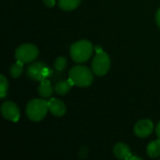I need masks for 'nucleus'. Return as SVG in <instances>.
Instances as JSON below:
<instances>
[{
  "label": "nucleus",
  "mask_w": 160,
  "mask_h": 160,
  "mask_svg": "<svg viewBox=\"0 0 160 160\" xmlns=\"http://www.w3.org/2000/svg\"><path fill=\"white\" fill-rule=\"evenodd\" d=\"M68 80L78 87H87L93 82L92 71L85 66H75L68 72Z\"/></svg>",
  "instance_id": "f257e3e1"
},
{
  "label": "nucleus",
  "mask_w": 160,
  "mask_h": 160,
  "mask_svg": "<svg viewBox=\"0 0 160 160\" xmlns=\"http://www.w3.org/2000/svg\"><path fill=\"white\" fill-rule=\"evenodd\" d=\"M94 51L92 43L86 39L79 40L70 47V56L77 63H83L89 60Z\"/></svg>",
  "instance_id": "f03ea898"
},
{
  "label": "nucleus",
  "mask_w": 160,
  "mask_h": 160,
  "mask_svg": "<svg viewBox=\"0 0 160 160\" xmlns=\"http://www.w3.org/2000/svg\"><path fill=\"white\" fill-rule=\"evenodd\" d=\"M49 111V103L44 99L35 98L31 100L25 109L27 117L34 122L41 121Z\"/></svg>",
  "instance_id": "7ed1b4c3"
},
{
  "label": "nucleus",
  "mask_w": 160,
  "mask_h": 160,
  "mask_svg": "<svg viewBox=\"0 0 160 160\" xmlns=\"http://www.w3.org/2000/svg\"><path fill=\"white\" fill-rule=\"evenodd\" d=\"M111 67V58L109 54L103 51L97 52L92 61V70L97 76L105 75Z\"/></svg>",
  "instance_id": "20e7f679"
},
{
  "label": "nucleus",
  "mask_w": 160,
  "mask_h": 160,
  "mask_svg": "<svg viewBox=\"0 0 160 160\" xmlns=\"http://www.w3.org/2000/svg\"><path fill=\"white\" fill-rule=\"evenodd\" d=\"M38 47L31 43L22 44L15 51L16 59L22 63H31L38 57Z\"/></svg>",
  "instance_id": "39448f33"
},
{
  "label": "nucleus",
  "mask_w": 160,
  "mask_h": 160,
  "mask_svg": "<svg viewBox=\"0 0 160 160\" xmlns=\"http://www.w3.org/2000/svg\"><path fill=\"white\" fill-rule=\"evenodd\" d=\"M52 72L51 68L40 61L32 63L30 66H28L26 69V74L30 79L40 82L49 78L52 75Z\"/></svg>",
  "instance_id": "423d86ee"
},
{
  "label": "nucleus",
  "mask_w": 160,
  "mask_h": 160,
  "mask_svg": "<svg viewBox=\"0 0 160 160\" xmlns=\"http://www.w3.org/2000/svg\"><path fill=\"white\" fill-rule=\"evenodd\" d=\"M3 117L11 122H17L20 118V110L18 106L11 101H5L1 106Z\"/></svg>",
  "instance_id": "0eeeda50"
},
{
  "label": "nucleus",
  "mask_w": 160,
  "mask_h": 160,
  "mask_svg": "<svg viewBox=\"0 0 160 160\" xmlns=\"http://www.w3.org/2000/svg\"><path fill=\"white\" fill-rule=\"evenodd\" d=\"M154 129V125L151 120L143 119L140 120L134 127V132L139 138L148 137Z\"/></svg>",
  "instance_id": "6e6552de"
},
{
  "label": "nucleus",
  "mask_w": 160,
  "mask_h": 160,
  "mask_svg": "<svg viewBox=\"0 0 160 160\" xmlns=\"http://www.w3.org/2000/svg\"><path fill=\"white\" fill-rule=\"evenodd\" d=\"M49 111L54 115V116H63L66 113L67 108L63 101L57 99V98H51L49 101Z\"/></svg>",
  "instance_id": "1a4fd4ad"
},
{
  "label": "nucleus",
  "mask_w": 160,
  "mask_h": 160,
  "mask_svg": "<svg viewBox=\"0 0 160 160\" xmlns=\"http://www.w3.org/2000/svg\"><path fill=\"white\" fill-rule=\"evenodd\" d=\"M113 154L118 159H129L131 157L130 148L123 142H119L114 145Z\"/></svg>",
  "instance_id": "9d476101"
},
{
  "label": "nucleus",
  "mask_w": 160,
  "mask_h": 160,
  "mask_svg": "<svg viewBox=\"0 0 160 160\" xmlns=\"http://www.w3.org/2000/svg\"><path fill=\"white\" fill-rule=\"evenodd\" d=\"M38 90V94L44 98H50L52 95V87L51 85V82L48 80L41 81Z\"/></svg>",
  "instance_id": "9b49d317"
},
{
  "label": "nucleus",
  "mask_w": 160,
  "mask_h": 160,
  "mask_svg": "<svg viewBox=\"0 0 160 160\" xmlns=\"http://www.w3.org/2000/svg\"><path fill=\"white\" fill-rule=\"evenodd\" d=\"M72 85L73 84L69 80L68 81H60L55 84L54 91L56 92V94H58L60 96H64L69 92Z\"/></svg>",
  "instance_id": "f8f14e48"
},
{
  "label": "nucleus",
  "mask_w": 160,
  "mask_h": 160,
  "mask_svg": "<svg viewBox=\"0 0 160 160\" xmlns=\"http://www.w3.org/2000/svg\"><path fill=\"white\" fill-rule=\"evenodd\" d=\"M147 155L152 158L160 157V139L150 142L147 146Z\"/></svg>",
  "instance_id": "ddd939ff"
},
{
  "label": "nucleus",
  "mask_w": 160,
  "mask_h": 160,
  "mask_svg": "<svg viewBox=\"0 0 160 160\" xmlns=\"http://www.w3.org/2000/svg\"><path fill=\"white\" fill-rule=\"evenodd\" d=\"M81 0H58L59 7L66 11H71L79 7Z\"/></svg>",
  "instance_id": "4468645a"
},
{
  "label": "nucleus",
  "mask_w": 160,
  "mask_h": 160,
  "mask_svg": "<svg viewBox=\"0 0 160 160\" xmlns=\"http://www.w3.org/2000/svg\"><path fill=\"white\" fill-rule=\"evenodd\" d=\"M22 62L17 60L15 64L11 65V67L9 68V73L13 78H18L21 76V74L22 73Z\"/></svg>",
  "instance_id": "2eb2a0df"
},
{
  "label": "nucleus",
  "mask_w": 160,
  "mask_h": 160,
  "mask_svg": "<svg viewBox=\"0 0 160 160\" xmlns=\"http://www.w3.org/2000/svg\"><path fill=\"white\" fill-rule=\"evenodd\" d=\"M0 87H1V92H0V97L4 98L7 95L8 89V82L7 78L4 75L0 76Z\"/></svg>",
  "instance_id": "dca6fc26"
},
{
  "label": "nucleus",
  "mask_w": 160,
  "mask_h": 160,
  "mask_svg": "<svg viewBox=\"0 0 160 160\" xmlns=\"http://www.w3.org/2000/svg\"><path fill=\"white\" fill-rule=\"evenodd\" d=\"M67 67V59L64 56L58 57L54 62V68L58 71H63Z\"/></svg>",
  "instance_id": "f3484780"
},
{
  "label": "nucleus",
  "mask_w": 160,
  "mask_h": 160,
  "mask_svg": "<svg viewBox=\"0 0 160 160\" xmlns=\"http://www.w3.org/2000/svg\"><path fill=\"white\" fill-rule=\"evenodd\" d=\"M43 2L49 8H52L55 5V0H43Z\"/></svg>",
  "instance_id": "a211bd4d"
},
{
  "label": "nucleus",
  "mask_w": 160,
  "mask_h": 160,
  "mask_svg": "<svg viewBox=\"0 0 160 160\" xmlns=\"http://www.w3.org/2000/svg\"><path fill=\"white\" fill-rule=\"evenodd\" d=\"M156 21H157V23H158V27L160 28V8L158 10V12H157V15H156Z\"/></svg>",
  "instance_id": "6ab92c4d"
},
{
  "label": "nucleus",
  "mask_w": 160,
  "mask_h": 160,
  "mask_svg": "<svg viewBox=\"0 0 160 160\" xmlns=\"http://www.w3.org/2000/svg\"><path fill=\"white\" fill-rule=\"evenodd\" d=\"M156 132H157V135L158 137V139H160V122L158 124L157 126V128H156Z\"/></svg>",
  "instance_id": "aec40b11"
},
{
  "label": "nucleus",
  "mask_w": 160,
  "mask_h": 160,
  "mask_svg": "<svg viewBox=\"0 0 160 160\" xmlns=\"http://www.w3.org/2000/svg\"><path fill=\"white\" fill-rule=\"evenodd\" d=\"M95 50H96V52H101V51H102V49H101V47H100V46H96Z\"/></svg>",
  "instance_id": "412c9836"
},
{
  "label": "nucleus",
  "mask_w": 160,
  "mask_h": 160,
  "mask_svg": "<svg viewBox=\"0 0 160 160\" xmlns=\"http://www.w3.org/2000/svg\"><path fill=\"white\" fill-rule=\"evenodd\" d=\"M129 159H131V160H134V159H138V160H141L142 158H138V157H130V158Z\"/></svg>",
  "instance_id": "4be33fe9"
}]
</instances>
